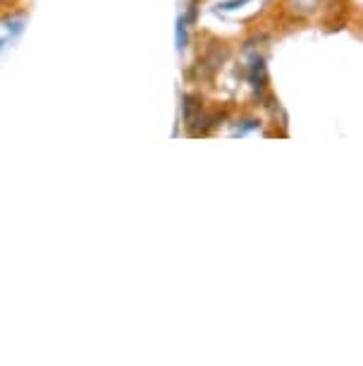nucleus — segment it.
<instances>
[{"instance_id": "1", "label": "nucleus", "mask_w": 363, "mask_h": 366, "mask_svg": "<svg viewBox=\"0 0 363 366\" xmlns=\"http://www.w3.org/2000/svg\"><path fill=\"white\" fill-rule=\"evenodd\" d=\"M323 5H325V0H282V10L297 19L313 17Z\"/></svg>"}]
</instances>
